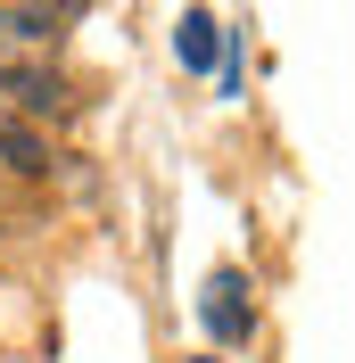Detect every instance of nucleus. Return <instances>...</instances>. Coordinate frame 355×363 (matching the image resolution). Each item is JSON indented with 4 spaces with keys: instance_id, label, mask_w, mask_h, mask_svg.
Segmentation results:
<instances>
[{
    "instance_id": "1",
    "label": "nucleus",
    "mask_w": 355,
    "mask_h": 363,
    "mask_svg": "<svg viewBox=\"0 0 355 363\" xmlns=\"http://www.w3.org/2000/svg\"><path fill=\"white\" fill-rule=\"evenodd\" d=\"M42 108H58V83H42V74H17V67H0V157L9 165H50V149H42V133L25 124V116H42Z\"/></svg>"
},
{
    "instance_id": "2",
    "label": "nucleus",
    "mask_w": 355,
    "mask_h": 363,
    "mask_svg": "<svg viewBox=\"0 0 355 363\" xmlns=\"http://www.w3.org/2000/svg\"><path fill=\"white\" fill-rule=\"evenodd\" d=\"M207 322H215V339H240L248 314H240V272H215V289H207Z\"/></svg>"
},
{
    "instance_id": "3",
    "label": "nucleus",
    "mask_w": 355,
    "mask_h": 363,
    "mask_svg": "<svg viewBox=\"0 0 355 363\" xmlns=\"http://www.w3.org/2000/svg\"><path fill=\"white\" fill-rule=\"evenodd\" d=\"M42 42H50L42 9H0V50H42Z\"/></svg>"
},
{
    "instance_id": "4",
    "label": "nucleus",
    "mask_w": 355,
    "mask_h": 363,
    "mask_svg": "<svg viewBox=\"0 0 355 363\" xmlns=\"http://www.w3.org/2000/svg\"><path fill=\"white\" fill-rule=\"evenodd\" d=\"M182 67H215V25H207L199 9L182 17Z\"/></svg>"
},
{
    "instance_id": "5",
    "label": "nucleus",
    "mask_w": 355,
    "mask_h": 363,
    "mask_svg": "<svg viewBox=\"0 0 355 363\" xmlns=\"http://www.w3.org/2000/svg\"><path fill=\"white\" fill-rule=\"evenodd\" d=\"M0 9H25V0H0Z\"/></svg>"
}]
</instances>
